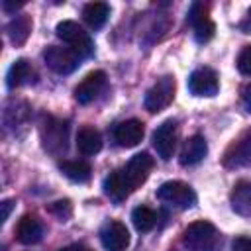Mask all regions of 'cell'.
<instances>
[{
  "instance_id": "6da1fadb",
  "label": "cell",
  "mask_w": 251,
  "mask_h": 251,
  "mask_svg": "<svg viewBox=\"0 0 251 251\" xmlns=\"http://www.w3.org/2000/svg\"><path fill=\"white\" fill-rule=\"evenodd\" d=\"M182 243L190 251H218L220 249V233L214 224L210 222H192L184 233H182Z\"/></svg>"
},
{
  "instance_id": "7a4b0ae2",
  "label": "cell",
  "mask_w": 251,
  "mask_h": 251,
  "mask_svg": "<svg viewBox=\"0 0 251 251\" xmlns=\"http://www.w3.org/2000/svg\"><path fill=\"white\" fill-rule=\"evenodd\" d=\"M57 37L63 39L71 51H75L80 59L90 57L94 53V43L88 35V31H84L76 22L73 20H65L61 24H57Z\"/></svg>"
},
{
  "instance_id": "3957f363",
  "label": "cell",
  "mask_w": 251,
  "mask_h": 251,
  "mask_svg": "<svg viewBox=\"0 0 251 251\" xmlns=\"http://www.w3.org/2000/svg\"><path fill=\"white\" fill-rule=\"evenodd\" d=\"M157 198L180 210H188L196 204V192L180 180H167L157 188Z\"/></svg>"
},
{
  "instance_id": "277c9868",
  "label": "cell",
  "mask_w": 251,
  "mask_h": 251,
  "mask_svg": "<svg viewBox=\"0 0 251 251\" xmlns=\"http://www.w3.org/2000/svg\"><path fill=\"white\" fill-rule=\"evenodd\" d=\"M173 96H175V78L171 75H165L145 92L143 106L147 112L155 114V112H161L163 108H167L171 104Z\"/></svg>"
},
{
  "instance_id": "5b68a950",
  "label": "cell",
  "mask_w": 251,
  "mask_h": 251,
  "mask_svg": "<svg viewBox=\"0 0 251 251\" xmlns=\"http://www.w3.org/2000/svg\"><path fill=\"white\" fill-rule=\"evenodd\" d=\"M43 59L47 67L57 75H71L80 65V57L75 51H71L69 47H59V45L47 47L43 53Z\"/></svg>"
},
{
  "instance_id": "8992f818",
  "label": "cell",
  "mask_w": 251,
  "mask_h": 251,
  "mask_svg": "<svg viewBox=\"0 0 251 251\" xmlns=\"http://www.w3.org/2000/svg\"><path fill=\"white\" fill-rule=\"evenodd\" d=\"M186 22L192 25L194 29V37L198 43H206L214 37V31H216V25L214 22L208 18L206 14V6L202 2H194L188 10V16H186Z\"/></svg>"
},
{
  "instance_id": "52a82bcc",
  "label": "cell",
  "mask_w": 251,
  "mask_h": 251,
  "mask_svg": "<svg viewBox=\"0 0 251 251\" xmlns=\"http://www.w3.org/2000/svg\"><path fill=\"white\" fill-rule=\"evenodd\" d=\"M151 169H153V157H151L149 153H137V155H133V157L127 161V165H126L122 171H124V176H126V180H127L131 192H133L139 184H143V182L147 180Z\"/></svg>"
},
{
  "instance_id": "ba28073f",
  "label": "cell",
  "mask_w": 251,
  "mask_h": 251,
  "mask_svg": "<svg viewBox=\"0 0 251 251\" xmlns=\"http://www.w3.org/2000/svg\"><path fill=\"white\" fill-rule=\"evenodd\" d=\"M218 88H220L218 75L210 67H200L192 71L188 76V90L194 96H214L218 94Z\"/></svg>"
},
{
  "instance_id": "9c48e42d",
  "label": "cell",
  "mask_w": 251,
  "mask_h": 251,
  "mask_svg": "<svg viewBox=\"0 0 251 251\" xmlns=\"http://www.w3.org/2000/svg\"><path fill=\"white\" fill-rule=\"evenodd\" d=\"M175 145H176V122L165 120L153 131V147L163 161H169L175 153Z\"/></svg>"
},
{
  "instance_id": "30bf717a",
  "label": "cell",
  "mask_w": 251,
  "mask_h": 251,
  "mask_svg": "<svg viewBox=\"0 0 251 251\" xmlns=\"http://www.w3.org/2000/svg\"><path fill=\"white\" fill-rule=\"evenodd\" d=\"M100 241L106 251H124L129 245V231L122 222H110L102 227Z\"/></svg>"
},
{
  "instance_id": "8fae6325",
  "label": "cell",
  "mask_w": 251,
  "mask_h": 251,
  "mask_svg": "<svg viewBox=\"0 0 251 251\" xmlns=\"http://www.w3.org/2000/svg\"><path fill=\"white\" fill-rule=\"evenodd\" d=\"M104 84H106V73L104 71H92L75 88V98L78 100V104H88L102 92Z\"/></svg>"
},
{
  "instance_id": "7c38bea8",
  "label": "cell",
  "mask_w": 251,
  "mask_h": 251,
  "mask_svg": "<svg viewBox=\"0 0 251 251\" xmlns=\"http://www.w3.org/2000/svg\"><path fill=\"white\" fill-rule=\"evenodd\" d=\"M145 127L139 120H126L114 127V139L122 147H135L143 139Z\"/></svg>"
},
{
  "instance_id": "4fadbf2b",
  "label": "cell",
  "mask_w": 251,
  "mask_h": 251,
  "mask_svg": "<svg viewBox=\"0 0 251 251\" xmlns=\"http://www.w3.org/2000/svg\"><path fill=\"white\" fill-rule=\"evenodd\" d=\"M206 153H208V143H206L204 135L196 133L184 141L182 151H180V165H184V167L196 165L206 157Z\"/></svg>"
},
{
  "instance_id": "5bb4252c",
  "label": "cell",
  "mask_w": 251,
  "mask_h": 251,
  "mask_svg": "<svg viewBox=\"0 0 251 251\" xmlns=\"http://www.w3.org/2000/svg\"><path fill=\"white\" fill-rule=\"evenodd\" d=\"M104 192L116 204H120L122 200H126L131 194V188L124 176V171H114L104 178Z\"/></svg>"
},
{
  "instance_id": "9a60e30c",
  "label": "cell",
  "mask_w": 251,
  "mask_h": 251,
  "mask_svg": "<svg viewBox=\"0 0 251 251\" xmlns=\"http://www.w3.org/2000/svg\"><path fill=\"white\" fill-rule=\"evenodd\" d=\"M226 167H251V129L227 151Z\"/></svg>"
},
{
  "instance_id": "2e32d148",
  "label": "cell",
  "mask_w": 251,
  "mask_h": 251,
  "mask_svg": "<svg viewBox=\"0 0 251 251\" xmlns=\"http://www.w3.org/2000/svg\"><path fill=\"white\" fill-rule=\"evenodd\" d=\"M16 235H18V241L20 243H24V245H35L43 237V226H41V222L37 218L24 216L20 220V224H18Z\"/></svg>"
},
{
  "instance_id": "e0dca14e",
  "label": "cell",
  "mask_w": 251,
  "mask_h": 251,
  "mask_svg": "<svg viewBox=\"0 0 251 251\" xmlns=\"http://www.w3.org/2000/svg\"><path fill=\"white\" fill-rule=\"evenodd\" d=\"M231 208L243 218H251V182L239 180L231 190Z\"/></svg>"
},
{
  "instance_id": "ac0fdd59",
  "label": "cell",
  "mask_w": 251,
  "mask_h": 251,
  "mask_svg": "<svg viewBox=\"0 0 251 251\" xmlns=\"http://www.w3.org/2000/svg\"><path fill=\"white\" fill-rule=\"evenodd\" d=\"M110 16V6L106 2H90L82 10V20L90 29H100Z\"/></svg>"
},
{
  "instance_id": "d6986e66",
  "label": "cell",
  "mask_w": 251,
  "mask_h": 251,
  "mask_svg": "<svg viewBox=\"0 0 251 251\" xmlns=\"http://www.w3.org/2000/svg\"><path fill=\"white\" fill-rule=\"evenodd\" d=\"M76 147L82 155H96L102 149V135L94 127H82L76 133Z\"/></svg>"
},
{
  "instance_id": "ffe728a7",
  "label": "cell",
  "mask_w": 251,
  "mask_h": 251,
  "mask_svg": "<svg viewBox=\"0 0 251 251\" xmlns=\"http://www.w3.org/2000/svg\"><path fill=\"white\" fill-rule=\"evenodd\" d=\"M29 31H31V20L25 14L12 18L8 24V37L14 45H24L29 37Z\"/></svg>"
},
{
  "instance_id": "44dd1931",
  "label": "cell",
  "mask_w": 251,
  "mask_h": 251,
  "mask_svg": "<svg viewBox=\"0 0 251 251\" xmlns=\"http://www.w3.org/2000/svg\"><path fill=\"white\" fill-rule=\"evenodd\" d=\"M67 124L49 120L47 122V135H45V147L49 151H61L67 147Z\"/></svg>"
},
{
  "instance_id": "7402d4cb",
  "label": "cell",
  "mask_w": 251,
  "mask_h": 251,
  "mask_svg": "<svg viewBox=\"0 0 251 251\" xmlns=\"http://www.w3.org/2000/svg\"><path fill=\"white\" fill-rule=\"evenodd\" d=\"M29 78H31V67H29V63L25 59H18L8 69L6 84H8V88H16V86L25 84Z\"/></svg>"
},
{
  "instance_id": "603a6c76",
  "label": "cell",
  "mask_w": 251,
  "mask_h": 251,
  "mask_svg": "<svg viewBox=\"0 0 251 251\" xmlns=\"http://www.w3.org/2000/svg\"><path fill=\"white\" fill-rule=\"evenodd\" d=\"M59 169L73 182H86L90 178V173H92V169L86 161H63L59 165Z\"/></svg>"
},
{
  "instance_id": "cb8c5ba5",
  "label": "cell",
  "mask_w": 251,
  "mask_h": 251,
  "mask_svg": "<svg viewBox=\"0 0 251 251\" xmlns=\"http://www.w3.org/2000/svg\"><path fill=\"white\" fill-rule=\"evenodd\" d=\"M131 222H133V226H135L137 231L145 233V231H151V229L155 227V224H157V214H155L151 208H147V206H137V208H133V212H131Z\"/></svg>"
},
{
  "instance_id": "d4e9b609",
  "label": "cell",
  "mask_w": 251,
  "mask_h": 251,
  "mask_svg": "<svg viewBox=\"0 0 251 251\" xmlns=\"http://www.w3.org/2000/svg\"><path fill=\"white\" fill-rule=\"evenodd\" d=\"M49 210H51V214H55L61 222H67V220L71 218V214H73V206H71V202H69V200L53 202V204L49 206Z\"/></svg>"
},
{
  "instance_id": "484cf974",
  "label": "cell",
  "mask_w": 251,
  "mask_h": 251,
  "mask_svg": "<svg viewBox=\"0 0 251 251\" xmlns=\"http://www.w3.org/2000/svg\"><path fill=\"white\" fill-rule=\"evenodd\" d=\"M237 71L241 75L251 76V45L243 47V51L239 53V57H237Z\"/></svg>"
},
{
  "instance_id": "4316f807",
  "label": "cell",
  "mask_w": 251,
  "mask_h": 251,
  "mask_svg": "<svg viewBox=\"0 0 251 251\" xmlns=\"http://www.w3.org/2000/svg\"><path fill=\"white\" fill-rule=\"evenodd\" d=\"M233 251H251V237H235L231 243Z\"/></svg>"
},
{
  "instance_id": "83f0119b",
  "label": "cell",
  "mask_w": 251,
  "mask_h": 251,
  "mask_svg": "<svg viewBox=\"0 0 251 251\" xmlns=\"http://www.w3.org/2000/svg\"><path fill=\"white\" fill-rule=\"evenodd\" d=\"M241 100H243V106L247 112H251V84H247L241 92Z\"/></svg>"
},
{
  "instance_id": "f1b7e54d",
  "label": "cell",
  "mask_w": 251,
  "mask_h": 251,
  "mask_svg": "<svg viewBox=\"0 0 251 251\" xmlns=\"http://www.w3.org/2000/svg\"><path fill=\"white\" fill-rule=\"evenodd\" d=\"M12 208H14V202H12V200H4V202H2V224L8 220Z\"/></svg>"
},
{
  "instance_id": "f546056e",
  "label": "cell",
  "mask_w": 251,
  "mask_h": 251,
  "mask_svg": "<svg viewBox=\"0 0 251 251\" xmlns=\"http://www.w3.org/2000/svg\"><path fill=\"white\" fill-rule=\"evenodd\" d=\"M239 29H241L243 33H251V8H249L247 16L243 18V22L239 24Z\"/></svg>"
},
{
  "instance_id": "4dcf8cb0",
  "label": "cell",
  "mask_w": 251,
  "mask_h": 251,
  "mask_svg": "<svg viewBox=\"0 0 251 251\" xmlns=\"http://www.w3.org/2000/svg\"><path fill=\"white\" fill-rule=\"evenodd\" d=\"M22 6H24V2H10V0H4V2H2L4 12H16V10L22 8Z\"/></svg>"
},
{
  "instance_id": "1f68e13d",
  "label": "cell",
  "mask_w": 251,
  "mask_h": 251,
  "mask_svg": "<svg viewBox=\"0 0 251 251\" xmlns=\"http://www.w3.org/2000/svg\"><path fill=\"white\" fill-rule=\"evenodd\" d=\"M59 251H86L82 245H78V243H73V245H69V247H63V249H59Z\"/></svg>"
},
{
  "instance_id": "d6a6232c",
  "label": "cell",
  "mask_w": 251,
  "mask_h": 251,
  "mask_svg": "<svg viewBox=\"0 0 251 251\" xmlns=\"http://www.w3.org/2000/svg\"><path fill=\"white\" fill-rule=\"evenodd\" d=\"M86 251H90V249H86Z\"/></svg>"
}]
</instances>
